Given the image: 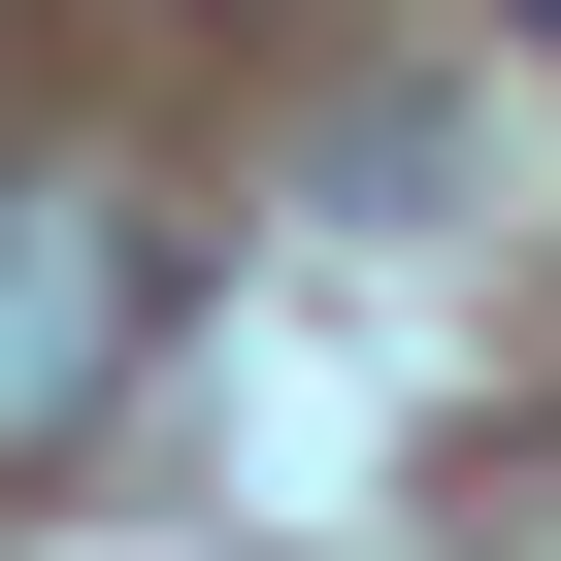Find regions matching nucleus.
<instances>
[{"label": "nucleus", "mask_w": 561, "mask_h": 561, "mask_svg": "<svg viewBox=\"0 0 561 561\" xmlns=\"http://www.w3.org/2000/svg\"><path fill=\"white\" fill-rule=\"evenodd\" d=\"M528 34H561V0H528Z\"/></svg>", "instance_id": "nucleus-2"}, {"label": "nucleus", "mask_w": 561, "mask_h": 561, "mask_svg": "<svg viewBox=\"0 0 561 561\" xmlns=\"http://www.w3.org/2000/svg\"><path fill=\"white\" fill-rule=\"evenodd\" d=\"M165 198H100V165H0V462H67L133 364H165Z\"/></svg>", "instance_id": "nucleus-1"}]
</instances>
